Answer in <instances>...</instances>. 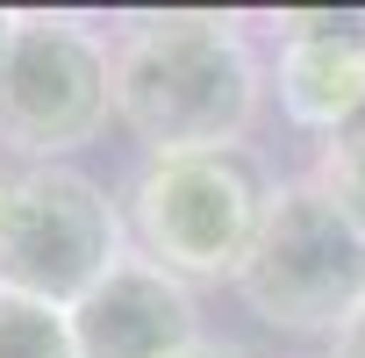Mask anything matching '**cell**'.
<instances>
[{"mask_svg": "<svg viewBox=\"0 0 365 358\" xmlns=\"http://www.w3.org/2000/svg\"><path fill=\"white\" fill-rule=\"evenodd\" d=\"M258 101L265 65L222 15H150L115 36V122L150 158L244 150Z\"/></svg>", "mask_w": 365, "mask_h": 358, "instance_id": "obj_1", "label": "cell"}, {"mask_svg": "<svg viewBox=\"0 0 365 358\" xmlns=\"http://www.w3.org/2000/svg\"><path fill=\"white\" fill-rule=\"evenodd\" d=\"M237 294L265 329L336 344L365 315V230L315 179H287L265 201V223L237 272Z\"/></svg>", "mask_w": 365, "mask_h": 358, "instance_id": "obj_2", "label": "cell"}, {"mask_svg": "<svg viewBox=\"0 0 365 358\" xmlns=\"http://www.w3.org/2000/svg\"><path fill=\"white\" fill-rule=\"evenodd\" d=\"M129 258V215L79 165H22L0 194V287L79 308Z\"/></svg>", "mask_w": 365, "mask_h": 358, "instance_id": "obj_3", "label": "cell"}, {"mask_svg": "<svg viewBox=\"0 0 365 358\" xmlns=\"http://www.w3.org/2000/svg\"><path fill=\"white\" fill-rule=\"evenodd\" d=\"M265 201L272 187L244 150L143 158L129 187V230H136V251L172 280H237L265 223Z\"/></svg>", "mask_w": 365, "mask_h": 358, "instance_id": "obj_4", "label": "cell"}, {"mask_svg": "<svg viewBox=\"0 0 365 358\" xmlns=\"http://www.w3.org/2000/svg\"><path fill=\"white\" fill-rule=\"evenodd\" d=\"M115 115V44L79 22L15 15V44L0 58V143L29 165H65Z\"/></svg>", "mask_w": 365, "mask_h": 358, "instance_id": "obj_5", "label": "cell"}, {"mask_svg": "<svg viewBox=\"0 0 365 358\" xmlns=\"http://www.w3.org/2000/svg\"><path fill=\"white\" fill-rule=\"evenodd\" d=\"M201 344V308L187 280H172L143 251H129L79 308H72V351L79 358H179Z\"/></svg>", "mask_w": 365, "mask_h": 358, "instance_id": "obj_6", "label": "cell"}, {"mask_svg": "<svg viewBox=\"0 0 365 358\" xmlns=\"http://www.w3.org/2000/svg\"><path fill=\"white\" fill-rule=\"evenodd\" d=\"M272 86L301 129H315V136L344 129L365 101V29L336 22V15H294L279 65H272Z\"/></svg>", "mask_w": 365, "mask_h": 358, "instance_id": "obj_7", "label": "cell"}, {"mask_svg": "<svg viewBox=\"0 0 365 358\" xmlns=\"http://www.w3.org/2000/svg\"><path fill=\"white\" fill-rule=\"evenodd\" d=\"M0 358H79L72 351V315L0 287Z\"/></svg>", "mask_w": 365, "mask_h": 358, "instance_id": "obj_8", "label": "cell"}, {"mask_svg": "<svg viewBox=\"0 0 365 358\" xmlns=\"http://www.w3.org/2000/svg\"><path fill=\"white\" fill-rule=\"evenodd\" d=\"M315 187L365 230V101H358V115L344 122V129H329L322 136V158H315Z\"/></svg>", "mask_w": 365, "mask_h": 358, "instance_id": "obj_9", "label": "cell"}, {"mask_svg": "<svg viewBox=\"0 0 365 358\" xmlns=\"http://www.w3.org/2000/svg\"><path fill=\"white\" fill-rule=\"evenodd\" d=\"M329 358H365V315H358V322H351V329L329 344Z\"/></svg>", "mask_w": 365, "mask_h": 358, "instance_id": "obj_10", "label": "cell"}, {"mask_svg": "<svg viewBox=\"0 0 365 358\" xmlns=\"http://www.w3.org/2000/svg\"><path fill=\"white\" fill-rule=\"evenodd\" d=\"M179 358H251V351H237V344H222V337H201L194 351H179Z\"/></svg>", "mask_w": 365, "mask_h": 358, "instance_id": "obj_11", "label": "cell"}, {"mask_svg": "<svg viewBox=\"0 0 365 358\" xmlns=\"http://www.w3.org/2000/svg\"><path fill=\"white\" fill-rule=\"evenodd\" d=\"M8 44H15V15H0V58H8Z\"/></svg>", "mask_w": 365, "mask_h": 358, "instance_id": "obj_12", "label": "cell"}, {"mask_svg": "<svg viewBox=\"0 0 365 358\" xmlns=\"http://www.w3.org/2000/svg\"><path fill=\"white\" fill-rule=\"evenodd\" d=\"M0 194H8V179H0Z\"/></svg>", "mask_w": 365, "mask_h": 358, "instance_id": "obj_13", "label": "cell"}]
</instances>
